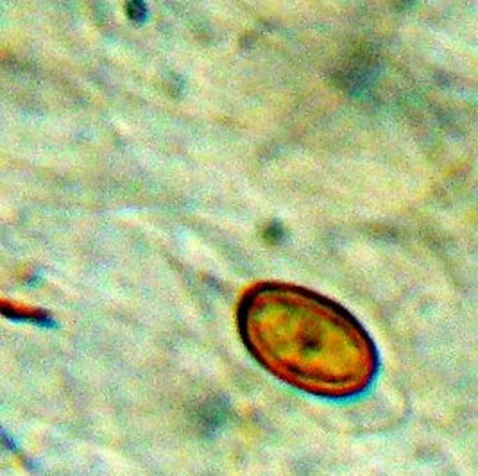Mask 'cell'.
Instances as JSON below:
<instances>
[{
	"mask_svg": "<svg viewBox=\"0 0 478 476\" xmlns=\"http://www.w3.org/2000/svg\"><path fill=\"white\" fill-rule=\"evenodd\" d=\"M242 331L262 363L312 392H355L373 373L364 331L332 303L303 290L256 289L242 306Z\"/></svg>",
	"mask_w": 478,
	"mask_h": 476,
	"instance_id": "1",
	"label": "cell"
},
{
	"mask_svg": "<svg viewBox=\"0 0 478 476\" xmlns=\"http://www.w3.org/2000/svg\"><path fill=\"white\" fill-rule=\"evenodd\" d=\"M127 15L133 20H142L146 17V6L142 2H127Z\"/></svg>",
	"mask_w": 478,
	"mask_h": 476,
	"instance_id": "2",
	"label": "cell"
}]
</instances>
